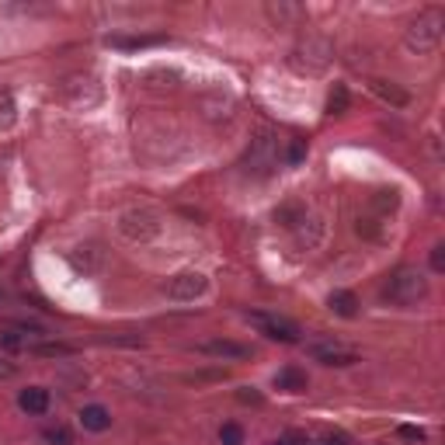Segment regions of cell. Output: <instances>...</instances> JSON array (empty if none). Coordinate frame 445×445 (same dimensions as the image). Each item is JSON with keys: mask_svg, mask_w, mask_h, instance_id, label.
<instances>
[{"mask_svg": "<svg viewBox=\"0 0 445 445\" xmlns=\"http://www.w3.org/2000/svg\"><path fill=\"white\" fill-rule=\"evenodd\" d=\"M442 35H445V14L439 7H428V11H421L410 21V28H407V49H414V52H435L442 45Z\"/></svg>", "mask_w": 445, "mask_h": 445, "instance_id": "obj_1", "label": "cell"}, {"mask_svg": "<svg viewBox=\"0 0 445 445\" xmlns=\"http://www.w3.org/2000/svg\"><path fill=\"white\" fill-rule=\"evenodd\" d=\"M383 296L390 303H397V306H414V303H421L428 296V279L421 272H414V268H400V272L390 275Z\"/></svg>", "mask_w": 445, "mask_h": 445, "instance_id": "obj_2", "label": "cell"}, {"mask_svg": "<svg viewBox=\"0 0 445 445\" xmlns=\"http://www.w3.org/2000/svg\"><path fill=\"white\" fill-rule=\"evenodd\" d=\"M247 320L258 327L265 337H272V341H282V345H296L299 341V327L292 324V320H285V317H268V313H247Z\"/></svg>", "mask_w": 445, "mask_h": 445, "instance_id": "obj_3", "label": "cell"}, {"mask_svg": "<svg viewBox=\"0 0 445 445\" xmlns=\"http://www.w3.org/2000/svg\"><path fill=\"white\" fill-rule=\"evenodd\" d=\"M42 337V327H32V324H7L0 327V348H7V352H32L35 345H39Z\"/></svg>", "mask_w": 445, "mask_h": 445, "instance_id": "obj_4", "label": "cell"}, {"mask_svg": "<svg viewBox=\"0 0 445 445\" xmlns=\"http://www.w3.org/2000/svg\"><path fill=\"white\" fill-rule=\"evenodd\" d=\"M205 275L199 272H181V275H174L171 282H167V296L171 299H178V303H192V299H199L205 292Z\"/></svg>", "mask_w": 445, "mask_h": 445, "instance_id": "obj_5", "label": "cell"}, {"mask_svg": "<svg viewBox=\"0 0 445 445\" xmlns=\"http://www.w3.org/2000/svg\"><path fill=\"white\" fill-rule=\"evenodd\" d=\"M299 56H306V63H299L296 70H306V74H320V70H327V63H330V45L320 39H310L306 45H299L296 49V59Z\"/></svg>", "mask_w": 445, "mask_h": 445, "instance_id": "obj_6", "label": "cell"}, {"mask_svg": "<svg viewBox=\"0 0 445 445\" xmlns=\"http://www.w3.org/2000/svg\"><path fill=\"white\" fill-rule=\"evenodd\" d=\"M310 355L324 365H355L359 362V352H355V348H345V345H310Z\"/></svg>", "mask_w": 445, "mask_h": 445, "instance_id": "obj_7", "label": "cell"}, {"mask_svg": "<svg viewBox=\"0 0 445 445\" xmlns=\"http://www.w3.org/2000/svg\"><path fill=\"white\" fill-rule=\"evenodd\" d=\"M122 233L132 237V241H146V237L157 233V223H154L150 212H129V216H122Z\"/></svg>", "mask_w": 445, "mask_h": 445, "instance_id": "obj_8", "label": "cell"}, {"mask_svg": "<svg viewBox=\"0 0 445 445\" xmlns=\"http://www.w3.org/2000/svg\"><path fill=\"white\" fill-rule=\"evenodd\" d=\"M199 352L216 355V359H247L250 355V348L237 345V341H205V345H199Z\"/></svg>", "mask_w": 445, "mask_h": 445, "instance_id": "obj_9", "label": "cell"}, {"mask_svg": "<svg viewBox=\"0 0 445 445\" xmlns=\"http://www.w3.org/2000/svg\"><path fill=\"white\" fill-rule=\"evenodd\" d=\"M275 386H279V390H289V393H303V390L310 386V379H306V372H303L299 365H285L282 372L275 376Z\"/></svg>", "mask_w": 445, "mask_h": 445, "instance_id": "obj_10", "label": "cell"}, {"mask_svg": "<svg viewBox=\"0 0 445 445\" xmlns=\"http://www.w3.org/2000/svg\"><path fill=\"white\" fill-rule=\"evenodd\" d=\"M49 390H42V386H28V390H21V397H18V404L21 410H28V414H45L49 410Z\"/></svg>", "mask_w": 445, "mask_h": 445, "instance_id": "obj_11", "label": "cell"}, {"mask_svg": "<svg viewBox=\"0 0 445 445\" xmlns=\"http://www.w3.org/2000/svg\"><path fill=\"white\" fill-rule=\"evenodd\" d=\"M81 424L87 432H108V428H112V414L101 404H91L81 410Z\"/></svg>", "mask_w": 445, "mask_h": 445, "instance_id": "obj_12", "label": "cell"}, {"mask_svg": "<svg viewBox=\"0 0 445 445\" xmlns=\"http://www.w3.org/2000/svg\"><path fill=\"white\" fill-rule=\"evenodd\" d=\"M327 306H330V313H337V317H345V320H352L355 313H359V299L352 296V292H330V299H327Z\"/></svg>", "mask_w": 445, "mask_h": 445, "instance_id": "obj_13", "label": "cell"}, {"mask_svg": "<svg viewBox=\"0 0 445 445\" xmlns=\"http://www.w3.org/2000/svg\"><path fill=\"white\" fill-rule=\"evenodd\" d=\"M372 91L383 98V101H390V105H397V108H404L407 101H410V94L407 91H400L397 83H390V81H372Z\"/></svg>", "mask_w": 445, "mask_h": 445, "instance_id": "obj_14", "label": "cell"}, {"mask_svg": "<svg viewBox=\"0 0 445 445\" xmlns=\"http://www.w3.org/2000/svg\"><path fill=\"white\" fill-rule=\"evenodd\" d=\"M14 119H18V105L7 91H0V129H11Z\"/></svg>", "mask_w": 445, "mask_h": 445, "instance_id": "obj_15", "label": "cell"}, {"mask_svg": "<svg viewBox=\"0 0 445 445\" xmlns=\"http://www.w3.org/2000/svg\"><path fill=\"white\" fill-rule=\"evenodd\" d=\"M32 352H35V355H45V359H56V355H74V345H59V341H39Z\"/></svg>", "mask_w": 445, "mask_h": 445, "instance_id": "obj_16", "label": "cell"}, {"mask_svg": "<svg viewBox=\"0 0 445 445\" xmlns=\"http://www.w3.org/2000/svg\"><path fill=\"white\" fill-rule=\"evenodd\" d=\"M345 108H348V91L337 87V91L330 94V101H327V112H330V115H345Z\"/></svg>", "mask_w": 445, "mask_h": 445, "instance_id": "obj_17", "label": "cell"}, {"mask_svg": "<svg viewBox=\"0 0 445 445\" xmlns=\"http://www.w3.org/2000/svg\"><path fill=\"white\" fill-rule=\"evenodd\" d=\"M219 442L223 445H241L243 442V428L241 424H223V428H219Z\"/></svg>", "mask_w": 445, "mask_h": 445, "instance_id": "obj_18", "label": "cell"}, {"mask_svg": "<svg viewBox=\"0 0 445 445\" xmlns=\"http://www.w3.org/2000/svg\"><path fill=\"white\" fill-rule=\"evenodd\" d=\"M45 442H52V445H70L74 439H70V432H67V428H49V432H45Z\"/></svg>", "mask_w": 445, "mask_h": 445, "instance_id": "obj_19", "label": "cell"}, {"mask_svg": "<svg viewBox=\"0 0 445 445\" xmlns=\"http://www.w3.org/2000/svg\"><path fill=\"white\" fill-rule=\"evenodd\" d=\"M226 369H212V372H195V376H185L188 383H202V379H223Z\"/></svg>", "mask_w": 445, "mask_h": 445, "instance_id": "obj_20", "label": "cell"}, {"mask_svg": "<svg viewBox=\"0 0 445 445\" xmlns=\"http://www.w3.org/2000/svg\"><path fill=\"white\" fill-rule=\"evenodd\" d=\"M275 445H306V435H303V432H289V435H282Z\"/></svg>", "mask_w": 445, "mask_h": 445, "instance_id": "obj_21", "label": "cell"}, {"mask_svg": "<svg viewBox=\"0 0 445 445\" xmlns=\"http://www.w3.org/2000/svg\"><path fill=\"white\" fill-rule=\"evenodd\" d=\"M320 445H352V442H348V435H341V432H327L324 439H320Z\"/></svg>", "mask_w": 445, "mask_h": 445, "instance_id": "obj_22", "label": "cell"}, {"mask_svg": "<svg viewBox=\"0 0 445 445\" xmlns=\"http://www.w3.org/2000/svg\"><path fill=\"white\" fill-rule=\"evenodd\" d=\"M400 435L410 439V442H424V432H421V428H414V424H404V428H400Z\"/></svg>", "mask_w": 445, "mask_h": 445, "instance_id": "obj_23", "label": "cell"}, {"mask_svg": "<svg viewBox=\"0 0 445 445\" xmlns=\"http://www.w3.org/2000/svg\"><path fill=\"white\" fill-rule=\"evenodd\" d=\"M432 268H435V272H442V268H445V247H442V243L432 250Z\"/></svg>", "mask_w": 445, "mask_h": 445, "instance_id": "obj_24", "label": "cell"}, {"mask_svg": "<svg viewBox=\"0 0 445 445\" xmlns=\"http://www.w3.org/2000/svg\"><path fill=\"white\" fill-rule=\"evenodd\" d=\"M14 372H18L14 365H11V362H4V359H0V379H11Z\"/></svg>", "mask_w": 445, "mask_h": 445, "instance_id": "obj_25", "label": "cell"}, {"mask_svg": "<svg viewBox=\"0 0 445 445\" xmlns=\"http://www.w3.org/2000/svg\"><path fill=\"white\" fill-rule=\"evenodd\" d=\"M241 400H243V404H261V397H258V393H250V390H241Z\"/></svg>", "mask_w": 445, "mask_h": 445, "instance_id": "obj_26", "label": "cell"}]
</instances>
